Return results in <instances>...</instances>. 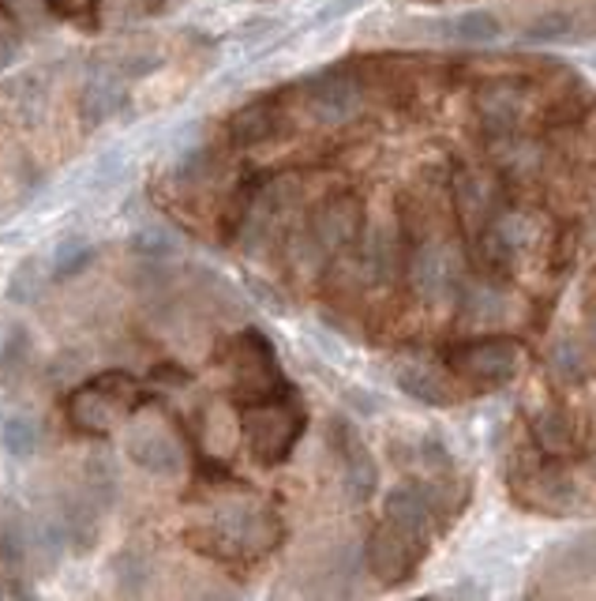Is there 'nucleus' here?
Segmentation results:
<instances>
[{
	"mask_svg": "<svg viewBox=\"0 0 596 601\" xmlns=\"http://www.w3.org/2000/svg\"><path fill=\"white\" fill-rule=\"evenodd\" d=\"M421 552H424L421 534H409L405 526L387 519L368 541V568L371 576L383 582H402L413 576V568L421 564Z\"/></svg>",
	"mask_w": 596,
	"mask_h": 601,
	"instance_id": "obj_3",
	"label": "nucleus"
},
{
	"mask_svg": "<svg viewBox=\"0 0 596 601\" xmlns=\"http://www.w3.org/2000/svg\"><path fill=\"white\" fill-rule=\"evenodd\" d=\"M15 57H20V45H15L12 34H0V72H4L8 64H15Z\"/></svg>",
	"mask_w": 596,
	"mask_h": 601,
	"instance_id": "obj_34",
	"label": "nucleus"
},
{
	"mask_svg": "<svg viewBox=\"0 0 596 601\" xmlns=\"http://www.w3.org/2000/svg\"><path fill=\"white\" fill-rule=\"evenodd\" d=\"M446 361H451L462 376H469L473 384H502L510 380L518 368V346L510 339H477L451 350Z\"/></svg>",
	"mask_w": 596,
	"mask_h": 601,
	"instance_id": "obj_5",
	"label": "nucleus"
},
{
	"mask_svg": "<svg viewBox=\"0 0 596 601\" xmlns=\"http://www.w3.org/2000/svg\"><path fill=\"white\" fill-rule=\"evenodd\" d=\"M360 0H334V8H327V12H319V23H330V20H338V15H346L353 12Z\"/></svg>",
	"mask_w": 596,
	"mask_h": 601,
	"instance_id": "obj_35",
	"label": "nucleus"
},
{
	"mask_svg": "<svg viewBox=\"0 0 596 601\" xmlns=\"http://www.w3.org/2000/svg\"><path fill=\"white\" fill-rule=\"evenodd\" d=\"M440 31L446 34V39L465 42V45H488V42L499 39L502 26H499V20L491 12H484V8H473V12H462V15H454V20H446Z\"/></svg>",
	"mask_w": 596,
	"mask_h": 601,
	"instance_id": "obj_18",
	"label": "nucleus"
},
{
	"mask_svg": "<svg viewBox=\"0 0 596 601\" xmlns=\"http://www.w3.org/2000/svg\"><path fill=\"white\" fill-rule=\"evenodd\" d=\"M53 12L68 15V20H79V15H90L98 8V0H50Z\"/></svg>",
	"mask_w": 596,
	"mask_h": 601,
	"instance_id": "obj_32",
	"label": "nucleus"
},
{
	"mask_svg": "<svg viewBox=\"0 0 596 601\" xmlns=\"http://www.w3.org/2000/svg\"><path fill=\"white\" fill-rule=\"evenodd\" d=\"M245 429H248V448L251 455L267 466L282 462L293 443L301 440L304 432V414L296 403H289L285 395H267L259 399V406H251L248 418H245Z\"/></svg>",
	"mask_w": 596,
	"mask_h": 601,
	"instance_id": "obj_1",
	"label": "nucleus"
},
{
	"mask_svg": "<svg viewBox=\"0 0 596 601\" xmlns=\"http://www.w3.org/2000/svg\"><path fill=\"white\" fill-rule=\"evenodd\" d=\"M387 519L405 526L409 534H427V519H432V504H427V496L421 489L413 485H398L387 493Z\"/></svg>",
	"mask_w": 596,
	"mask_h": 601,
	"instance_id": "obj_14",
	"label": "nucleus"
},
{
	"mask_svg": "<svg viewBox=\"0 0 596 601\" xmlns=\"http://www.w3.org/2000/svg\"><path fill=\"white\" fill-rule=\"evenodd\" d=\"M577 20L571 12H540L533 23L525 26V39L529 42H566L574 39Z\"/></svg>",
	"mask_w": 596,
	"mask_h": 601,
	"instance_id": "obj_27",
	"label": "nucleus"
},
{
	"mask_svg": "<svg viewBox=\"0 0 596 601\" xmlns=\"http://www.w3.org/2000/svg\"><path fill=\"white\" fill-rule=\"evenodd\" d=\"M95 264V245L83 237H64L50 256V279L53 282H68L83 275L87 267Z\"/></svg>",
	"mask_w": 596,
	"mask_h": 601,
	"instance_id": "obj_20",
	"label": "nucleus"
},
{
	"mask_svg": "<svg viewBox=\"0 0 596 601\" xmlns=\"http://www.w3.org/2000/svg\"><path fill=\"white\" fill-rule=\"evenodd\" d=\"M593 470H596V459H593Z\"/></svg>",
	"mask_w": 596,
	"mask_h": 601,
	"instance_id": "obj_36",
	"label": "nucleus"
},
{
	"mask_svg": "<svg viewBox=\"0 0 596 601\" xmlns=\"http://www.w3.org/2000/svg\"><path fill=\"white\" fill-rule=\"evenodd\" d=\"M45 290V275L34 256H26V260L12 271V282H8V298H12L15 304H34L42 298Z\"/></svg>",
	"mask_w": 596,
	"mask_h": 601,
	"instance_id": "obj_25",
	"label": "nucleus"
},
{
	"mask_svg": "<svg viewBox=\"0 0 596 601\" xmlns=\"http://www.w3.org/2000/svg\"><path fill=\"white\" fill-rule=\"evenodd\" d=\"M26 557H31V530H23L20 515L8 512L4 519H0V564H4L8 571L23 568Z\"/></svg>",
	"mask_w": 596,
	"mask_h": 601,
	"instance_id": "obj_23",
	"label": "nucleus"
},
{
	"mask_svg": "<svg viewBox=\"0 0 596 601\" xmlns=\"http://www.w3.org/2000/svg\"><path fill=\"white\" fill-rule=\"evenodd\" d=\"M68 414H72V421H76V429L90 432V437H106L109 425L117 418V406L109 395H101V384H87L72 395Z\"/></svg>",
	"mask_w": 596,
	"mask_h": 601,
	"instance_id": "obj_13",
	"label": "nucleus"
},
{
	"mask_svg": "<svg viewBox=\"0 0 596 601\" xmlns=\"http://www.w3.org/2000/svg\"><path fill=\"white\" fill-rule=\"evenodd\" d=\"M398 387H402L409 399L427 403V406H446V403H451V387L443 384V376L435 373L432 365H421V361L398 368Z\"/></svg>",
	"mask_w": 596,
	"mask_h": 601,
	"instance_id": "obj_16",
	"label": "nucleus"
},
{
	"mask_svg": "<svg viewBox=\"0 0 596 601\" xmlns=\"http://www.w3.org/2000/svg\"><path fill=\"white\" fill-rule=\"evenodd\" d=\"M120 106H124V76H120L113 64H95L79 90V120L87 128H98Z\"/></svg>",
	"mask_w": 596,
	"mask_h": 601,
	"instance_id": "obj_7",
	"label": "nucleus"
},
{
	"mask_svg": "<svg viewBox=\"0 0 596 601\" xmlns=\"http://www.w3.org/2000/svg\"><path fill=\"white\" fill-rule=\"evenodd\" d=\"M120 170H124V154H120V151H106V159H101V162H98V170H95V181H98V184L117 181V178H120Z\"/></svg>",
	"mask_w": 596,
	"mask_h": 601,
	"instance_id": "obj_33",
	"label": "nucleus"
},
{
	"mask_svg": "<svg viewBox=\"0 0 596 601\" xmlns=\"http://www.w3.org/2000/svg\"><path fill=\"white\" fill-rule=\"evenodd\" d=\"M98 512H101V507L95 501H87V496L64 504L61 523H64V534H68V545L76 552H90L98 545V534H101Z\"/></svg>",
	"mask_w": 596,
	"mask_h": 601,
	"instance_id": "obj_15",
	"label": "nucleus"
},
{
	"mask_svg": "<svg viewBox=\"0 0 596 601\" xmlns=\"http://www.w3.org/2000/svg\"><path fill=\"white\" fill-rule=\"evenodd\" d=\"M552 365H555V376L559 380H577V376L585 373V361H582V346H577V342H559L555 346V354H552Z\"/></svg>",
	"mask_w": 596,
	"mask_h": 601,
	"instance_id": "obj_29",
	"label": "nucleus"
},
{
	"mask_svg": "<svg viewBox=\"0 0 596 601\" xmlns=\"http://www.w3.org/2000/svg\"><path fill=\"white\" fill-rule=\"evenodd\" d=\"M237 387L248 391L251 399H267V395H282V373H278L274 350L259 331H245L237 339Z\"/></svg>",
	"mask_w": 596,
	"mask_h": 601,
	"instance_id": "obj_6",
	"label": "nucleus"
},
{
	"mask_svg": "<svg viewBox=\"0 0 596 601\" xmlns=\"http://www.w3.org/2000/svg\"><path fill=\"white\" fill-rule=\"evenodd\" d=\"M221 545H229V552H248V557H263V552L274 549L282 541V523H278L274 512H245L232 523L218 526Z\"/></svg>",
	"mask_w": 596,
	"mask_h": 601,
	"instance_id": "obj_9",
	"label": "nucleus"
},
{
	"mask_svg": "<svg viewBox=\"0 0 596 601\" xmlns=\"http://www.w3.org/2000/svg\"><path fill=\"white\" fill-rule=\"evenodd\" d=\"M312 237H315V248H323V253L349 248L353 240L360 237V203L353 196L327 200L312 218Z\"/></svg>",
	"mask_w": 596,
	"mask_h": 601,
	"instance_id": "obj_8",
	"label": "nucleus"
},
{
	"mask_svg": "<svg viewBox=\"0 0 596 601\" xmlns=\"http://www.w3.org/2000/svg\"><path fill=\"white\" fill-rule=\"evenodd\" d=\"M207 170H210V151L207 147H192V151H184L181 159H176V178L181 181H199V178H207Z\"/></svg>",
	"mask_w": 596,
	"mask_h": 601,
	"instance_id": "obj_31",
	"label": "nucleus"
},
{
	"mask_svg": "<svg viewBox=\"0 0 596 601\" xmlns=\"http://www.w3.org/2000/svg\"><path fill=\"white\" fill-rule=\"evenodd\" d=\"M113 579L120 594H139L147 587V557L139 549H120L113 557Z\"/></svg>",
	"mask_w": 596,
	"mask_h": 601,
	"instance_id": "obj_26",
	"label": "nucleus"
},
{
	"mask_svg": "<svg viewBox=\"0 0 596 601\" xmlns=\"http://www.w3.org/2000/svg\"><path fill=\"white\" fill-rule=\"evenodd\" d=\"M132 248L139 256H151V260H162V256L173 253V237L165 229H139L132 237Z\"/></svg>",
	"mask_w": 596,
	"mask_h": 601,
	"instance_id": "obj_30",
	"label": "nucleus"
},
{
	"mask_svg": "<svg viewBox=\"0 0 596 601\" xmlns=\"http://www.w3.org/2000/svg\"><path fill=\"white\" fill-rule=\"evenodd\" d=\"M83 496H87V501H95L101 512H106V507H113V501H117V474H113V466H109V462H101V459L87 462V489H83Z\"/></svg>",
	"mask_w": 596,
	"mask_h": 601,
	"instance_id": "obj_28",
	"label": "nucleus"
},
{
	"mask_svg": "<svg viewBox=\"0 0 596 601\" xmlns=\"http://www.w3.org/2000/svg\"><path fill=\"white\" fill-rule=\"evenodd\" d=\"M285 132V114L274 98H259L229 117V140L237 147H263Z\"/></svg>",
	"mask_w": 596,
	"mask_h": 601,
	"instance_id": "obj_11",
	"label": "nucleus"
},
{
	"mask_svg": "<svg viewBox=\"0 0 596 601\" xmlns=\"http://www.w3.org/2000/svg\"><path fill=\"white\" fill-rule=\"evenodd\" d=\"M128 455H132L139 470H147L154 477H176L184 466L181 448L165 432H139V437L128 440Z\"/></svg>",
	"mask_w": 596,
	"mask_h": 601,
	"instance_id": "obj_12",
	"label": "nucleus"
},
{
	"mask_svg": "<svg viewBox=\"0 0 596 601\" xmlns=\"http://www.w3.org/2000/svg\"><path fill=\"white\" fill-rule=\"evenodd\" d=\"M409 282H413L416 298L427 304L458 301V293L465 286L462 256L454 253L451 245H440V240L416 245L413 260H409Z\"/></svg>",
	"mask_w": 596,
	"mask_h": 601,
	"instance_id": "obj_2",
	"label": "nucleus"
},
{
	"mask_svg": "<svg viewBox=\"0 0 596 601\" xmlns=\"http://www.w3.org/2000/svg\"><path fill=\"white\" fill-rule=\"evenodd\" d=\"M31 357H34V342L26 335L23 328H15L12 335L4 339V350H0V384L4 387H15L26 376L31 368Z\"/></svg>",
	"mask_w": 596,
	"mask_h": 601,
	"instance_id": "obj_21",
	"label": "nucleus"
},
{
	"mask_svg": "<svg viewBox=\"0 0 596 601\" xmlns=\"http://www.w3.org/2000/svg\"><path fill=\"white\" fill-rule=\"evenodd\" d=\"M458 211H462V218L469 222L473 229H477L480 222L488 218V211H491L488 184L477 181V178H458Z\"/></svg>",
	"mask_w": 596,
	"mask_h": 601,
	"instance_id": "obj_24",
	"label": "nucleus"
},
{
	"mask_svg": "<svg viewBox=\"0 0 596 601\" xmlns=\"http://www.w3.org/2000/svg\"><path fill=\"white\" fill-rule=\"evenodd\" d=\"M360 101H365V90L349 68H327L308 83V109L323 125H346L349 117L360 114Z\"/></svg>",
	"mask_w": 596,
	"mask_h": 601,
	"instance_id": "obj_4",
	"label": "nucleus"
},
{
	"mask_svg": "<svg viewBox=\"0 0 596 601\" xmlns=\"http://www.w3.org/2000/svg\"><path fill=\"white\" fill-rule=\"evenodd\" d=\"M0 448L12 462H31L34 451H39V425L31 418H8L0 425Z\"/></svg>",
	"mask_w": 596,
	"mask_h": 601,
	"instance_id": "obj_22",
	"label": "nucleus"
},
{
	"mask_svg": "<svg viewBox=\"0 0 596 601\" xmlns=\"http://www.w3.org/2000/svg\"><path fill=\"white\" fill-rule=\"evenodd\" d=\"M334 448L342 455V466H346V489L353 501L365 504L379 485V470H376V459L368 455L365 440L349 429L346 421H334Z\"/></svg>",
	"mask_w": 596,
	"mask_h": 601,
	"instance_id": "obj_10",
	"label": "nucleus"
},
{
	"mask_svg": "<svg viewBox=\"0 0 596 601\" xmlns=\"http://www.w3.org/2000/svg\"><path fill=\"white\" fill-rule=\"evenodd\" d=\"M458 301H462L465 320H469V323H480V328L502 323V320H507V312H510V309H507V298H502L499 290H491V286H469V290L462 286Z\"/></svg>",
	"mask_w": 596,
	"mask_h": 601,
	"instance_id": "obj_19",
	"label": "nucleus"
},
{
	"mask_svg": "<svg viewBox=\"0 0 596 601\" xmlns=\"http://www.w3.org/2000/svg\"><path fill=\"white\" fill-rule=\"evenodd\" d=\"M477 109L491 132H510L521 117V95L514 87H507V83H502V87H488L480 95Z\"/></svg>",
	"mask_w": 596,
	"mask_h": 601,
	"instance_id": "obj_17",
	"label": "nucleus"
}]
</instances>
